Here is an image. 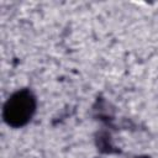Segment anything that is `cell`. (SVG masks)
Here are the masks:
<instances>
[{
	"label": "cell",
	"instance_id": "obj_1",
	"mask_svg": "<svg viewBox=\"0 0 158 158\" xmlns=\"http://www.w3.org/2000/svg\"><path fill=\"white\" fill-rule=\"evenodd\" d=\"M31 99L19 94L14 96L11 101H9V107H6V111H9V118L11 116V120H19L21 123L22 120H26L28 115H31Z\"/></svg>",
	"mask_w": 158,
	"mask_h": 158
}]
</instances>
